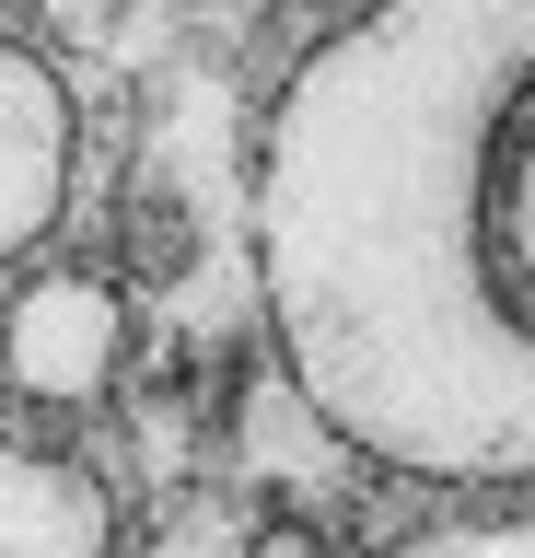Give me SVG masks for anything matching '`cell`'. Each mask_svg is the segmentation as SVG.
Here are the masks:
<instances>
[{
    "label": "cell",
    "mask_w": 535,
    "mask_h": 558,
    "mask_svg": "<svg viewBox=\"0 0 535 558\" xmlns=\"http://www.w3.org/2000/svg\"><path fill=\"white\" fill-rule=\"evenodd\" d=\"M256 291L361 465L535 488V0H373L280 70Z\"/></svg>",
    "instance_id": "1"
},
{
    "label": "cell",
    "mask_w": 535,
    "mask_h": 558,
    "mask_svg": "<svg viewBox=\"0 0 535 558\" xmlns=\"http://www.w3.org/2000/svg\"><path fill=\"white\" fill-rule=\"evenodd\" d=\"M129 361V303L94 268H36L0 303V384L24 408H94Z\"/></svg>",
    "instance_id": "2"
},
{
    "label": "cell",
    "mask_w": 535,
    "mask_h": 558,
    "mask_svg": "<svg viewBox=\"0 0 535 558\" xmlns=\"http://www.w3.org/2000/svg\"><path fill=\"white\" fill-rule=\"evenodd\" d=\"M82 174V105L59 59H36L24 35H0V279L47 244V221L71 209Z\"/></svg>",
    "instance_id": "3"
},
{
    "label": "cell",
    "mask_w": 535,
    "mask_h": 558,
    "mask_svg": "<svg viewBox=\"0 0 535 558\" xmlns=\"http://www.w3.org/2000/svg\"><path fill=\"white\" fill-rule=\"evenodd\" d=\"M0 558H117V500L94 465L0 442Z\"/></svg>",
    "instance_id": "4"
},
{
    "label": "cell",
    "mask_w": 535,
    "mask_h": 558,
    "mask_svg": "<svg viewBox=\"0 0 535 558\" xmlns=\"http://www.w3.org/2000/svg\"><path fill=\"white\" fill-rule=\"evenodd\" d=\"M385 558H535V512H524V500H500V512H454V523L396 535Z\"/></svg>",
    "instance_id": "5"
},
{
    "label": "cell",
    "mask_w": 535,
    "mask_h": 558,
    "mask_svg": "<svg viewBox=\"0 0 535 558\" xmlns=\"http://www.w3.org/2000/svg\"><path fill=\"white\" fill-rule=\"evenodd\" d=\"M245 558H326V535H315V523H256Z\"/></svg>",
    "instance_id": "6"
}]
</instances>
